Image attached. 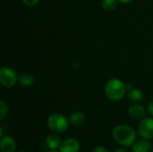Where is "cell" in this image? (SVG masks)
I'll return each instance as SVG.
<instances>
[{"label": "cell", "mask_w": 153, "mask_h": 152, "mask_svg": "<svg viewBox=\"0 0 153 152\" xmlns=\"http://www.w3.org/2000/svg\"><path fill=\"white\" fill-rule=\"evenodd\" d=\"M152 150V144L149 142V140L141 139L136 140L134 143L132 145L133 152H151Z\"/></svg>", "instance_id": "9"}, {"label": "cell", "mask_w": 153, "mask_h": 152, "mask_svg": "<svg viewBox=\"0 0 153 152\" xmlns=\"http://www.w3.org/2000/svg\"><path fill=\"white\" fill-rule=\"evenodd\" d=\"M48 152H59V151H50Z\"/></svg>", "instance_id": "21"}, {"label": "cell", "mask_w": 153, "mask_h": 152, "mask_svg": "<svg viewBox=\"0 0 153 152\" xmlns=\"http://www.w3.org/2000/svg\"><path fill=\"white\" fill-rule=\"evenodd\" d=\"M17 149L15 140L9 135L1 137L0 140V151L1 152H14Z\"/></svg>", "instance_id": "7"}, {"label": "cell", "mask_w": 153, "mask_h": 152, "mask_svg": "<svg viewBox=\"0 0 153 152\" xmlns=\"http://www.w3.org/2000/svg\"><path fill=\"white\" fill-rule=\"evenodd\" d=\"M18 152H27V151H18Z\"/></svg>", "instance_id": "23"}, {"label": "cell", "mask_w": 153, "mask_h": 152, "mask_svg": "<svg viewBox=\"0 0 153 152\" xmlns=\"http://www.w3.org/2000/svg\"><path fill=\"white\" fill-rule=\"evenodd\" d=\"M18 77L15 71L7 66L0 68V82L5 88H12L18 82Z\"/></svg>", "instance_id": "4"}, {"label": "cell", "mask_w": 153, "mask_h": 152, "mask_svg": "<svg viewBox=\"0 0 153 152\" xmlns=\"http://www.w3.org/2000/svg\"><path fill=\"white\" fill-rule=\"evenodd\" d=\"M8 111H9V108H8L7 104L4 100H1L0 101V120H4L5 118V116L8 115Z\"/></svg>", "instance_id": "15"}, {"label": "cell", "mask_w": 153, "mask_h": 152, "mask_svg": "<svg viewBox=\"0 0 153 152\" xmlns=\"http://www.w3.org/2000/svg\"><path fill=\"white\" fill-rule=\"evenodd\" d=\"M119 3H122V4H127V3H130L132 0H117Z\"/></svg>", "instance_id": "20"}, {"label": "cell", "mask_w": 153, "mask_h": 152, "mask_svg": "<svg viewBox=\"0 0 153 152\" xmlns=\"http://www.w3.org/2000/svg\"><path fill=\"white\" fill-rule=\"evenodd\" d=\"M151 152H153V149H152V151H151Z\"/></svg>", "instance_id": "22"}, {"label": "cell", "mask_w": 153, "mask_h": 152, "mask_svg": "<svg viewBox=\"0 0 153 152\" xmlns=\"http://www.w3.org/2000/svg\"><path fill=\"white\" fill-rule=\"evenodd\" d=\"M81 149V144L79 141L75 138H67L61 142L58 148L59 152H79Z\"/></svg>", "instance_id": "6"}, {"label": "cell", "mask_w": 153, "mask_h": 152, "mask_svg": "<svg viewBox=\"0 0 153 152\" xmlns=\"http://www.w3.org/2000/svg\"><path fill=\"white\" fill-rule=\"evenodd\" d=\"M69 125V119L60 113L51 114L47 120V125L48 129L55 133H65L68 129Z\"/></svg>", "instance_id": "3"}, {"label": "cell", "mask_w": 153, "mask_h": 152, "mask_svg": "<svg viewBox=\"0 0 153 152\" xmlns=\"http://www.w3.org/2000/svg\"><path fill=\"white\" fill-rule=\"evenodd\" d=\"M138 133L142 139H153V118L144 117L141 120L138 125Z\"/></svg>", "instance_id": "5"}, {"label": "cell", "mask_w": 153, "mask_h": 152, "mask_svg": "<svg viewBox=\"0 0 153 152\" xmlns=\"http://www.w3.org/2000/svg\"><path fill=\"white\" fill-rule=\"evenodd\" d=\"M126 85L117 78L108 80L105 85V95L111 101H119L126 94Z\"/></svg>", "instance_id": "2"}, {"label": "cell", "mask_w": 153, "mask_h": 152, "mask_svg": "<svg viewBox=\"0 0 153 152\" xmlns=\"http://www.w3.org/2000/svg\"><path fill=\"white\" fill-rule=\"evenodd\" d=\"M117 0H102L101 6L105 11H113L117 5Z\"/></svg>", "instance_id": "14"}, {"label": "cell", "mask_w": 153, "mask_h": 152, "mask_svg": "<svg viewBox=\"0 0 153 152\" xmlns=\"http://www.w3.org/2000/svg\"><path fill=\"white\" fill-rule=\"evenodd\" d=\"M113 152H128L127 151V150L126 149V147L125 148H117V149H116L115 151Z\"/></svg>", "instance_id": "19"}, {"label": "cell", "mask_w": 153, "mask_h": 152, "mask_svg": "<svg viewBox=\"0 0 153 152\" xmlns=\"http://www.w3.org/2000/svg\"><path fill=\"white\" fill-rule=\"evenodd\" d=\"M69 122L70 125H72L74 127H81L86 122V116L82 112L75 111L71 114L69 117Z\"/></svg>", "instance_id": "10"}, {"label": "cell", "mask_w": 153, "mask_h": 152, "mask_svg": "<svg viewBox=\"0 0 153 152\" xmlns=\"http://www.w3.org/2000/svg\"><path fill=\"white\" fill-rule=\"evenodd\" d=\"M22 1L23 4L28 7H33L39 2V0H22Z\"/></svg>", "instance_id": "16"}, {"label": "cell", "mask_w": 153, "mask_h": 152, "mask_svg": "<svg viewBox=\"0 0 153 152\" xmlns=\"http://www.w3.org/2000/svg\"><path fill=\"white\" fill-rule=\"evenodd\" d=\"M112 137L117 143L123 147H132L136 141V133L129 125H118L112 130Z\"/></svg>", "instance_id": "1"}, {"label": "cell", "mask_w": 153, "mask_h": 152, "mask_svg": "<svg viewBox=\"0 0 153 152\" xmlns=\"http://www.w3.org/2000/svg\"><path fill=\"white\" fill-rule=\"evenodd\" d=\"M61 139L57 134H49L46 138V145L50 151H56L58 150L60 144H61Z\"/></svg>", "instance_id": "11"}, {"label": "cell", "mask_w": 153, "mask_h": 152, "mask_svg": "<svg viewBox=\"0 0 153 152\" xmlns=\"http://www.w3.org/2000/svg\"><path fill=\"white\" fill-rule=\"evenodd\" d=\"M18 82L23 87H30L35 82V78L31 73H24L18 77Z\"/></svg>", "instance_id": "13"}, {"label": "cell", "mask_w": 153, "mask_h": 152, "mask_svg": "<svg viewBox=\"0 0 153 152\" xmlns=\"http://www.w3.org/2000/svg\"><path fill=\"white\" fill-rule=\"evenodd\" d=\"M92 152H109V151L103 145H98L93 149Z\"/></svg>", "instance_id": "17"}, {"label": "cell", "mask_w": 153, "mask_h": 152, "mask_svg": "<svg viewBox=\"0 0 153 152\" xmlns=\"http://www.w3.org/2000/svg\"><path fill=\"white\" fill-rule=\"evenodd\" d=\"M147 112L153 116V101L150 102L148 104V107H147Z\"/></svg>", "instance_id": "18"}, {"label": "cell", "mask_w": 153, "mask_h": 152, "mask_svg": "<svg viewBox=\"0 0 153 152\" xmlns=\"http://www.w3.org/2000/svg\"><path fill=\"white\" fill-rule=\"evenodd\" d=\"M128 115L134 120H142L146 116V110L143 106L139 104H134L128 108Z\"/></svg>", "instance_id": "8"}, {"label": "cell", "mask_w": 153, "mask_h": 152, "mask_svg": "<svg viewBox=\"0 0 153 152\" xmlns=\"http://www.w3.org/2000/svg\"><path fill=\"white\" fill-rule=\"evenodd\" d=\"M127 98L131 102H133L134 104H138L143 101V93L139 89L132 88V89H129V90L127 92Z\"/></svg>", "instance_id": "12"}]
</instances>
